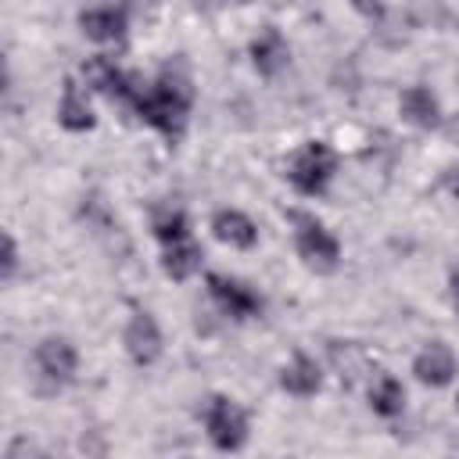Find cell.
I'll return each instance as SVG.
<instances>
[{"label": "cell", "mask_w": 459, "mask_h": 459, "mask_svg": "<svg viewBox=\"0 0 459 459\" xmlns=\"http://www.w3.org/2000/svg\"><path fill=\"white\" fill-rule=\"evenodd\" d=\"M298 222V233H294V244H298V255L305 258V265L319 269V273H330L341 258V244L330 237V230L323 222H316L312 215H294Z\"/></svg>", "instance_id": "obj_4"}, {"label": "cell", "mask_w": 459, "mask_h": 459, "mask_svg": "<svg viewBox=\"0 0 459 459\" xmlns=\"http://www.w3.org/2000/svg\"><path fill=\"white\" fill-rule=\"evenodd\" d=\"M204 427H208V437L215 448L222 452H237L244 441H247V416L237 402L215 394L208 398V409H204Z\"/></svg>", "instance_id": "obj_3"}, {"label": "cell", "mask_w": 459, "mask_h": 459, "mask_svg": "<svg viewBox=\"0 0 459 459\" xmlns=\"http://www.w3.org/2000/svg\"><path fill=\"white\" fill-rule=\"evenodd\" d=\"M212 230H215V237H219L222 244H230V247H255V240H258L255 222H251L244 212H237V208L215 212Z\"/></svg>", "instance_id": "obj_12"}, {"label": "cell", "mask_w": 459, "mask_h": 459, "mask_svg": "<svg viewBox=\"0 0 459 459\" xmlns=\"http://www.w3.org/2000/svg\"><path fill=\"white\" fill-rule=\"evenodd\" d=\"M294 190H301L305 197H319L333 176V154L326 143H305L294 158H290V169H287Z\"/></svg>", "instance_id": "obj_2"}, {"label": "cell", "mask_w": 459, "mask_h": 459, "mask_svg": "<svg viewBox=\"0 0 459 459\" xmlns=\"http://www.w3.org/2000/svg\"><path fill=\"white\" fill-rule=\"evenodd\" d=\"M197 265H201V251H197V244H190V237L165 247L161 269H165L172 280H186L190 273H197Z\"/></svg>", "instance_id": "obj_17"}, {"label": "cell", "mask_w": 459, "mask_h": 459, "mask_svg": "<svg viewBox=\"0 0 459 459\" xmlns=\"http://www.w3.org/2000/svg\"><path fill=\"white\" fill-rule=\"evenodd\" d=\"M39 377L50 384V387H61L75 377V348L65 341V337H47L36 344V355H32Z\"/></svg>", "instance_id": "obj_6"}, {"label": "cell", "mask_w": 459, "mask_h": 459, "mask_svg": "<svg viewBox=\"0 0 459 459\" xmlns=\"http://www.w3.org/2000/svg\"><path fill=\"white\" fill-rule=\"evenodd\" d=\"M452 305H455V312H459V265L452 269Z\"/></svg>", "instance_id": "obj_20"}, {"label": "cell", "mask_w": 459, "mask_h": 459, "mask_svg": "<svg viewBox=\"0 0 459 459\" xmlns=\"http://www.w3.org/2000/svg\"><path fill=\"white\" fill-rule=\"evenodd\" d=\"M18 269V244L11 233H4V280H11Z\"/></svg>", "instance_id": "obj_19"}, {"label": "cell", "mask_w": 459, "mask_h": 459, "mask_svg": "<svg viewBox=\"0 0 459 459\" xmlns=\"http://www.w3.org/2000/svg\"><path fill=\"white\" fill-rule=\"evenodd\" d=\"M133 108H136L140 118H143L147 126H154L161 136L179 140V133H183V126H186V111H190V82H186V75L165 68L161 79H158L147 93H136Z\"/></svg>", "instance_id": "obj_1"}, {"label": "cell", "mask_w": 459, "mask_h": 459, "mask_svg": "<svg viewBox=\"0 0 459 459\" xmlns=\"http://www.w3.org/2000/svg\"><path fill=\"white\" fill-rule=\"evenodd\" d=\"M455 405H459V398H455Z\"/></svg>", "instance_id": "obj_23"}, {"label": "cell", "mask_w": 459, "mask_h": 459, "mask_svg": "<svg viewBox=\"0 0 459 459\" xmlns=\"http://www.w3.org/2000/svg\"><path fill=\"white\" fill-rule=\"evenodd\" d=\"M237 4H247V0H237Z\"/></svg>", "instance_id": "obj_22"}, {"label": "cell", "mask_w": 459, "mask_h": 459, "mask_svg": "<svg viewBox=\"0 0 459 459\" xmlns=\"http://www.w3.org/2000/svg\"><path fill=\"white\" fill-rule=\"evenodd\" d=\"M402 115H405L412 126H420V129H434L437 118H441L437 100H434V93H430L427 86H409V90L402 93Z\"/></svg>", "instance_id": "obj_14"}, {"label": "cell", "mask_w": 459, "mask_h": 459, "mask_svg": "<svg viewBox=\"0 0 459 459\" xmlns=\"http://www.w3.org/2000/svg\"><path fill=\"white\" fill-rule=\"evenodd\" d=\"M412 373H416L423 384H430V387H445V384L455 377V355L448 351V344L430 341V344L416 355Z\"/></svg>", "instance_id": "obj_8"}, {"label": "cell", "mask_w": 459, "mask_h": 459, "mask_svg": "<svg viewBox=\"0 0 459 459\" xmlns=\"http://www.w3.org/2000/svg\"><path fill=\"white\" fill-rule=\"evenodd\" d=\"M280 384H283V391H290V394H298V398H308V394L319 391L323 373H319V366H316L308 355H294V359L283 366Z\"/></svg>", "instance_id": "obj_13"}, {"label": "cell", "mask_w": 459, "mask_h": 459, "mask_svg": "<svg viewBox=\"0 0 459 459\" xmlns=\"http://www.w3.org/2000/svg\"><path fill=\"white\" fill-rule=\"evenodd\" d=\"M287 57H290V50H287L283 36H280L273 25L255 36V43H251V61H255V68H258L262 75H276L280 68H287Z\"/></svg>", "instance_id": "obj_11"}, {"label": "cell", "mask_w": 459, "mask_h": 459, "mask_svg": "<svg viewBox=\"0 0 459 459\" xmlns=\"http://www.w3.org/2000/svg\"><path fill=\"white\" fill-rule=\"evenodd\" d=\"M208 294H212L215 305H219L226 316H233V319H255V316H262V298H258L251 287H244L240 280H230V276L212 273V276H208Z\"/></svg>", "instance_id": "obj_5"}, {"label": "cell", "mask_w": 459, "mask_h": 459, "mask_svg": "<svg viewBox=\"0 0 459 459\" xmlns=\"http://www.w3.org/2000/svg\"><path fill=\"white\" fill-rule=\"evenodd\" d=\"M445 183H448V190H452V194H459V169H452V172L445 176Z\"/></svg>", "instance_id": "obj_21"}, {"label": "cell", "mask_w": 459, "mask_h": 459, "mask_svg": "<svg viewBox=\"0 0 459 459\" xmlns=\"http://www.w3.org/2000/svg\"><path fill=\"white\" fill-rule=\"evenodd\" d=\"M57 118H61V126H65V129H72V133H82V129H90V126H93V111H90V104H86L82 90H79L72 79L65 82Z\"/></svg>", "instance_id": "obj_15"}, {"label": "cell", "mask_w": 459, "mask_h": 459, "mask_svg": "<svg viewBox=\"0 0 459 459\" xmlns=\"http://www.w3.org/2000/svg\"><path fill=\"white\" fill-rule=\"evenodd\" d=\"M126 351L136 366H151L161 355V330L151 312H143V308L133 312V319L126 326Z\"/></svg>", "instance_id": "obj_7"}, {"label": "cell", "mask_w": 459, "mask_h": 459, "mask_svg": "<svg viewBox=\"0 0 459 459\" xmlns=\"http://www.w3.org/2000/svg\"><path fill=\"white\" fill-rule=\"evenodd\" d=\"M79 25L97 43H118L126 36V7H90L79 14Z\"/></svg>", "instance_id": "obj_9"}, {"label": "cell", "mask_w": 459, "mask_h": 459, "mask_svg": "<svg viewBox=\"0 0 459 459\" xmlns=\"http://www.w3.org/2000/svg\"><path fill=\"white\" fill-rule=\"evenodd\" d=\"M151 226H154V237H158L165 247H169V244H179V240L190 237V233H186V215H183L179 208H172V204L158 208L154 219H151Z\"/></svg>", "instance_id": "obj_18"}, {"label": "cell", "mask_w": 459, "mask_h": 459, "mask_svg": "<svg viewBox=\"0 0 459 459\" xmlns=\"http://www.w3.org/2000/svg\"><path fill=\"white\" fill-rule=\"evenodd\" d=\"M86 82H90L93 90H100L104 97L136 100V90L129 86V75H126L115 61H108V57H93V61L86 65Z\"/></svg>", "instance_id": "obj_10"}, {"label": "cell", "mask_w": 459, "mask_h": 459, "mask_svg": "<svg viewBox=\"0 0 459 459\" xmlns=\"http://www.w3.org/2000/svg\"><path fill=\"white\" fill-rule=\"evenodd\" d=\"M369 405H373V412H380V416H398L402 412V405H405V387L391 377V373H380L377 380H373V387H369Z\"/></svg>", "instance_id": "obj_16"}]
</instances>
